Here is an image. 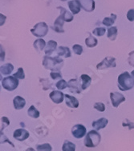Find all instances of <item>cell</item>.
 Wrapping results in <instances>:
<instances>
[{
    "label": "cell",
    "instance_id": "17",
    "mask_svg": "<svg viewBox=\"0 0 134 151\" xmlns=\"http://www.w3.org/2000/svg\"><path fill=\"white\" fill-rule=\"evenodd\" d=\"M57 8L60 11V14L63 16L65 22H69L73 20V14L70 13L69 11H68L65 8H63L62 6H58Z\"/></svg>",
    "mask_w": 134,
    "mask_h": 151
},
{
    "label": "cell",
    "instance_id": "43",
    "mask_svg": "<svg viewBox=\"0 0 134 151\" xmlns=\"http://www.w3.org/2000/svg\"><path fill=\"white\" fill-rule=\"evenodd\" d=\"M61 1H63V2H64V1H68V0H61Z\"/></svg>",
    "mask_w": 134,
    "mask_h": 151
},
{
    "label": "cell",
    "instance_id": "29",
    "mask_svg": "<svg viewBox=\"0 0 134 151\" xmlns=\"http://www.w3.org/2000/svg\"><path fill=\"white\" fill-rule=\"evenodd\" d=\"M37 151H52V146L48 143H44L42 145H39L37 146Z\"/></svg>",
    "mask_w": 134,
    "mask_h": 151
},
{
    "label": "cell",
    "instance_id": "9",
    "mask_svg": "<svg viewBox=\"0 0 134 151\" xmlns=\"http://www.w3.org/2000/svg\"><path fill=\"white\" fill-rule=\"evenodd\" d=\"M79 3L81 8L85 11L92 12L95 10V2L94 0H76Z\"/></svg>",
    "mask_w": 134,
    "mask_h": 151
},
{
    "label": "cell",
    "instance_id": "20",
    "mask_svg": "<svg viewBox=\"0 0 134 151\" xmlns=\"http://www.w3.org/2000/svg\"><path fill=\"white\" fill-rule=\"evenodd\" d=\"M13 70H14V66L11 63H6L3 66H1V67H0L1 74H4V75L10 74Z\"/></svg>",
    "mask_w": 134,
    "mask_h": 151
},
{
    "label": "cell",
    "instance_id": "36",
    "mask_svg": "<svg viewBox=\"0 0 134 151\" xmlns=\"http://www.w3.org/2000/svg\"><path fill=\"white\" fill-rule=\"evenodd\" d=\"M122 126H123L124 127H129V130H131V129H134V122H130L129 119H125V120L123 122Z\"/></svg>",
    "mask_w": 134,
    "mask_h": 151
},
{
    "label": "cell",
    "instance_id": "28",
    "mask_svg": "<svg viewBox=\"0 0 134 151\" xmlns=\"http://www.w3.org/2000/svg\"><path fill=\"white\" fill-rule=\"evenodd\" d=\"M28 114L30 116L31 118H38L39 117V111L36 109L34 106H31L30 108L28 110Z\"/></svg>",
    "mask_w": 134,
    "mask_h": 151
},
{
    "label": "cell",
    "instance_id": "22",
    "mask_svg": "<svg viewBox=\"0 0 134 151\" xmlns=\"http://www.w3.org/2000/svg\"><path fill=\"white\" fill-rule=\"evenodd\" d=\"M58 56H63L64 58H69L71 57V51L68 47H60L57 50Z\"/></svg>",
    "mask_w": 134,
    "mask_h": 151
},
{
    "label": "cell",
    "instance_id": "41",
    "mask_svg": "<svg viewBox=\"0 0 134 151\" xmlns=\"http://www.w3.org/2000/svg\"><path fill=\"white\" fill-rule=\"evenodd\" d=\"M26 151H36V150H35L33 148H28Z\"/></svg>",
    "mask_w": 134,
    "mask_h": 151
},
{
    "label": "cell",
    "instance_id": "27",
    "mask_svg": "<svg viewBox=\"0 0 134 151\" xmlns=\"http://www.w3.org/2000/svg\"><path fill=\"white\" fill-rule=\"evenodd\" d=\"M116 19H117V15L114 14H111V17H106V18H104L102 23L105 25L106 27H111L115 22Z\"/></svg>",
    "mask_w": 134,
    "mask_h": 151
},
{
    "label": "cell",
    "instance_id": "13",
    "mask_svg": "<svg viewBox=\"0 0 134 151\" xmlns=\"http://www.w3.org/2000/svg\"><path fill=\"white\" fill-rule=\"evenodd\" d=\"M49 97L52 102H55V104H60L63 101L64 94L59 91H53L50 93Z\"/></svg>",
    "mask_w": 134,
    "mask_h": 151
},
{
    "label": "cell",
    "instance_id": "16",
    "mask_svg": "<svg viewBox=\"0 0 134 151\" xmlns=\"http://www.w3.org/2000/svg\"><path fill=\"white\" fill-rule=\"evenodd\" d=\"M13 103H14V107L15 110H21L26 105V101L23 98L20 96L15 97L14 100H13Z\"/></svg>",
    "mask_w": 134,
    "mask_h": 151
},
{
    "label": "cell",
    "instance_id": "34",
    "mask_svg": "<svg viewBox=\"0 0 134 151\" xmlns=\"http://www.w3.org/2000/svg\"><path fill=\"white\" fill-rule=\"evenodd\" d=\"M94 108L100 112H104L105 110V106L102 102H96L94 105Z\"/></svg>",
    "mask_w": 134,
    "mask_h": 151
},
{
    "label": "cell",
    "instance_id": "35",
    "mask_svg": "<svg viewBox=\"0 0 134 151\" xmlns=\"http://www.w3.org/2000/svg\"><path fill=\"white\" fill-rule=\"evenodd\" d=\"M1 122H2V126H1V131H3V129L5 128L6 127H7L10 124V121L8 120V118L7 117H2L1 118Z\"/></svg>",
    "mask_w": 134,
    "mask_h": 151
},
{
    "label": "cell",
    "instance_id": "8",
    "mask_svg": "<svg viewBox=\"0 0 134 151\" xmlns=\"http://www.w3.org/2000/svg\"><path fill=\"white\" fill-rule=\"evenodd\" d=\"M71 134L76 138H81L86 134V128L81 124H77L71 128Z\"/></svg>",
    "mask_w": 134,
    "mask_h": 151
},
{
    "label": "cell",
    "instance_id": "11",
    "mask_svg": "<svg viewBox=\"0 0 134 151\" xmlns=\"http://www.w3.org/2000/svg\"><path fill=\"white\" fill-rule=\"evenodd\" d=\"M29 132L28 130H26L24 129H18L16 130H15L13 137L18 141L23 142V141L26 140L27 138L29 137Z\"/></svg>",
    "mask_w": 134,
    "mask_h": 151
},
{
    "label": "cell",
    "instance_id": "32",
    "mask_svg": "<svg viewBox=\"0 0 134 151\" xmlns=\"http://www.w3.org/2000/svg\"><path fill=\"white\" fill-rule=\"evenodd\" d=\"M105 28L104 27H97L95 28L94 30H93L92 33L93 35H95L96 36H103L105 34Z\"/></svg>",
    "mask_w": 134,
    "mask_h": 151
},
{
    "label": "cell",
    "instance_id": "21",
    "mask_svg": "<svg viewBox=\"0 0 134 151\" xmlns=\"http://www.w3.org/2000/svg\"><path fill=\"white\" fill-rule=\"evenodd\" d=\"M81 81H82V85H81V89L82 90H86L87 88L90 86L92 83V78H91L88 74H82L80 76Z\"/></svg>",
    "mask_w": 134,
    "mask_h": 151
},
{
    "label": "cell",
    "instance_id": "2",
    "mask_svg": "<svg viewBox=\"0 0 134 151\" xmlns=\"http://www.w3.org/2000/svg\"><path fill=\"white\" fill-rule=\"evenodd\" d=\"M63 61L59 56L52 58L46 55L44 56V60H43V66L47 70H51L52 71H60V70L63 66Z\"/></svg>",
    "mask_w": 134,
    "mask_h": 151
},
{
    "label": "cell",
    "instance_id": "26",
    "mask_svg": "<svg viewBox=\"0 0 134 151\" xmlns=\"http://www.w3.org/2000/svg\"><path fill=\"white\" fill-rule=\"evenodd\" d=\"M108 38L110 39V40H112V41H114L117 38V27H112L109 28V30H108Z\"/></svg>",
    "mask_w": 134,
    "mask_h": 151
},
{
    "label": "cell",
    "instance_id": "33",
    "mask_svg": "<svg viewBox=\"0 0 134 151\" xmlns=\"http://www.w3.org/2000/svg\"><path fill=\"white\" fill-rule=\"evenodd\" d=\"M73 51L75 54H76L77 55H80L83 52V47L82 46H80L79 44H75L74 46L72 47Z\"/></svg>",
    "mask_w": 134,
    "mask_h": 151
},
{
    "label": "cell",
    "instance_id": "24",
    "mask_svg": "<svg viewBox=\"0 0 134 151\" xmlns=\"http://www.w3.org/2000/svg\"><path fill=\"white\" fill-rule=\"evenodd\" d=\"M63 151H76V145L70 141L66 140L62 146Z\"/></svg>",
    "mask_w": 134,
    "mask_h": 151
},
{
    "label": "cell",
    "instance_id": "7",
    "mask_svg": "<svg viewBox=\"0 0 134 151\" xmlns=\"http://www.w3.org/2000/svg\"><path fill=\"white\" fill-rule=\"evenodd\" d=\"M110 99H111L112 106L115 108L118 107L121 102L125 101V97L124 96L122 93H118V92H111L110 93Z\"/></svg>",
    "mask_w": 134,
    "mask_h": 151
},
{
    "label": "cell",
    "instance_id": "15",
    "mask_svg": "<svg viewBox=\"0 0 134 151\" xmlns=\"http://www.w3.org/2000/svg\"><path fill=\"white\" fill-rule=\"evenodd\" d=\"M66 100V105L71 108H77L79 106V101L75 97L71 96L69 94H64Z\"/></svg>",
    "mask_w": 134,
    "mask_h": 151
},
{
    "label": "cell",
    "instance_id": "10",
    "mask_svg": "<svg viewBox=\"0 0 134 151\" xmlns=\"http://www.w3.org/2000/svg\"><path fill=\"white\" fill-rule=\"evenodd\" d=\"M68 87L69 88V91L71 93H79L82 90V89H80V84H79V81L76 78L69 80L68 83Z\"/></svg>",
    "mask_w": 134,
    "mask_h": 151
},
{
    "label": "cell",
    "instance_id": "3",
    "mask_svg": "<svg viewBox=\"0 0 134 151\" xmlns=\"http://www.w3.org/2000/svg\"><path fill=\"white\" fill-rule=\"evenodd\" d=\"M101 140V136L96 130H91L84 138V146L88 148H93L99 145Z\"/></svg>",
    "mask_w": 134,
    "mask_h": 151
},
{
    "label": "cell",
    "instance_id": "6",
    "mask_svg": "<svg viewBox=\"0 0 134 151\" xmlns=\"http://www.w3.org/2000/svg\"><path fill=\"white\" fill-rule=\"evenodd\" d=\"M117 63H116V58L113 57H106L104 58V60H102L101 63L97 64L96 69L97 70H104L107 68H112L116 67Z\"/></svg>",
    "mask_w": 134,
    "mask_h": 151
},
{
    "label": "cell",
    "instance_id": "31",
    "mask_svg": "<svg viewBox=\"0 0 134 151\" xmlns=\"http://www.w3.org/2000/svg\"><path fill=\"white\" fill-rule=\"evenodd\" d=\"M55 86L57 87L58 90H63L65 89L66 87H68V83L66 82L65 80L63 79H60L59 82H58L56 84H55Z\"/></svg>",
    "mask_w": 134,
    "mask_h": 151
},
{
    "label": "cell",
    "instance_id": "40",
    "mask_svg": "<svg viewBox=\"0 0 134 151\" xmlns=\"http://www.w3.org/2000/svg\"><path fill=\"white\" fill-rule=\"evenodd\" d=\"M129 63L132 66H134V50L129 53Z\"/></svg>",
    "mask_w": 134,
    "mask_h": 151
},
{
    "label": "cell",
    "instance_id": "37",
    "mask_svg": "<svg viewBox=\"0 0 134 151\" xmlns=\"http://www.w3.org/2000/svg\"><path fill=\"white\" fill-rule=\"evenodd\" d=\"M50 76L52 78V79L56 80V79H62V74H60V72L56 71H52L50 74Z\"/></svg>",
    "mask_w": 134,
    "mask_h": 151
},
{
    "label": "cell",
    "instance_id": "30",
    "mask_svg": "<svg viewBox=\"0 0 134 151\" xmlns=\"http://www.w3.org/2000/svg\"><path fill=\"white\" fill-rule=\"evenodd\" d=\"M15 78H16L17 79H24L25 78V74H24V70L23 68H19L17 70L16 73H15L13 75Z\"/></svg>",
    "mask_w": 134,
    "mask_h": 151
},
{
    "label": "cell",
    "instance_id": "23",
    "mask_svg": "<svg viewBox=\"0 0 134 151\" xmlns=\"http://www.w3.org/2000/svg\"><path fill=\"white\" fill-rule=\"evenodd\" d=\"M98 43V41H97V39L95 38V37H93L92 35L88 36L87 39H85V44H86V46L88 47H95Z\"/></svg>",
    "mask_w": 134,
    "mask_h": 151
},
{
    "label": "cell",
    "instance_id": "42",
    "mask_svg": "<svg viewBox=\"0 0 134 151\" xmlns=\"http://www.w3.org/2000/svg\"><path fill=\"white\" fill-rule=\"evenodd\" d=\"M132 76L134 78V70H133V71H132Z\"/></svg>",
    "mask_w": 134,
    "mask_h": 151
},
{
    "label": "cell",
    "instance_id": "19",
    "mask_svg": "<svg viewBox=\"0 0 134 151\" xmlns=\"http://www.w3.org/2000/svg\"><path fill=\"white\" fill-rule=\"evenodd\" d=\"M68 5L69 6L70 11H71V13L73 14H76L80 11V8L81 6L79 3H77L76 0H72V1H69L68 3Z\"/></svg>",
    "mask_w": 134,
    "mask_h": 151
},
{
    "label": "cell",
    "instance_id": "5",
    "mask_svg": "<svg viewBox=\"0 0 134 151\" xmlns=\"http://www.w3.org/2000/svg\"><path fill=\"white\" fill-rule=\"evenodd\" d=\"M2 86L4 89L8 91H13L19 86V81L14 76H8L3 78L2 81Z\"/></svg>",
    "mask_w": 134,
    "mask_h": 151
},
{
    "label": "cell",
    "instance_id": "38",
    "mask_svg": "<svg viewBox=\"0 0 134 151\" xmlns=\"http://www.w3.org/2000/svg\"><path fill=\"white\" fill-rule=\"evenodd\" d=\"M127 19L129 20V21H134V9H130L128 13H127Z\"/></svg>",
    "mask_w": 134,
    "mask_h": 151
},
{
    "label": "cell",
    "instance_id": "4",
    "mask_svg": "<svg viewBox=\"0 0 134 151\" xmlns=\"http://www.w3.org/2000/svg\"><path fill=\"white\" fill-rule=\"evenodd\" d=\"M31 32L32 33L33 35L42 38L46 35L48 32V26L44 22H39L35 25V27L31 30Z\"/></svg>",
    "mask_w": 134,
    "mask_h": 151
},
{
    "label": "cell",
    "instance_id": "18",
    "mask_svg": "<svg viewBox=\"0 0 134 151\" xmlns=\"http://www.w3.org/2000/svg\"><path fill=\"white\" fill-rule=\"evenodd\" d=\"M57 47V42L54 40H50L47 43V47H45V54L47 55H52Z\"/></svg>",
    "mask_w": 134,
    "mask_h": 151
},
{
    "label": "cell",
    "instance_id": "25",
    "mask_svg": "<svg viewBox=\"0 0 134 151\" xmlns=\"http://www.w3.org/2000/svg\"><path fill=\"white\" fill-rule=\"evenodd\" d=\"M33 46H34V47H35V49H36V50L41 51V50H43L44 49V47L46 46V42H45V41H44V39H39L34 42Z\"/></svg>",
    "mask_w": 134,
    "mask_h": 151
},
{
    "label": "cell",
    "instance_id": "1",
    "mask_svg": "<svg viewBox=\"0 0 134 151\" xmlns=\"http://www.w3.org/2000/svg\"><path fill=\"white\" fill-rule=\"evenodd\" d=\"M118 88L120 91H126L131 90L134 86V78L129 72H124L118 76Z\"/></svg>",
    "mask_w": 134,
    "mask_h": 151
},
{
    "label": "cell",
    "instance_id": "39",
    "mask_svg": "<svg viewBox=\"0 0 134 151\" xmlns=\"http://www.w3.org/2000/svg\"><path fill=\"white\" fill-rule=\"evenodd\" d=\"M6 142H8L9 144H11V146H13V147H15V146L12 144V142H11V141L9 140L8 138L6 137V136H4V134H3V132H1V143L3 144V143H5Z\"/></svg>",
    "mask_w": 134,
    "mask_h": 151
},
{
    "label": "cell",
    "instance_id": "12",
    "mask_svg": "<svg viewBox=\"0 0 134 151\" xmlns=\"http://www.w3.org/2000/svg\"><path fill=\"white\" fill-rule=\"evenodd\" d=\"M64 22H65V20L63 18V16L60 14V16L55 19V22H54V26L52 27V29L57 33H63L64 30L63 29V26Z\"/></svg>",
    "mask_w": 134,
    "mask_h": 151
},
{
    "label": "cell",
    "instance_id": "14",
    "mask_svg": "<svg viewBox=\"0 0 134 151\" xmlns=\"http://www.w3.org/2000/svg\"><path fill=\"white\" fill-rule=\"evenodd\" d=\"M108 122H109V120L107 118H101L98 119V120H96V121L93 122L92 126L96 130H100V129L106 127V126L108 125Z\"/></svg>",
    "mask_w": 134,
    "mask_h": 151
}]
</instances>
